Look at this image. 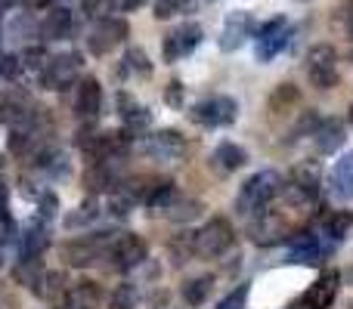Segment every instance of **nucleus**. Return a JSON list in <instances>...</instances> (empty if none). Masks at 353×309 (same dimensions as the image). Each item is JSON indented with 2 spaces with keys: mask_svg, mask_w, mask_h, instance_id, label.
I'll return each instance as SVG.
<instances>
[{
  "mask_svg": "<svg viewBox=\"0 0 353 309\" xmlns=\"http://www.w3.org/2000/svg\"><path fill=\"white\" fill-rule=\"evenodd\" d=\"M282 180L276 170H261V173L248 176L239 189V198H236V211L242 217H254V213H267L270 201L279 195Z\"/></svg>",
  "mask_w": 353,
  "mask_h": 309,
  "instance_id": "obj_1",
  "label": "nucleus"
},
{
  "mask_svg": "<svg viewBox=\"0 0 353 309\" xmlns=\"http://www.w3.org/2000/svg\"><path fill=\"white\" fill-rule=\"evenodd\" d=\"M232 242H236V232H232L230 220L214 217L195 232V254L205 260H217L232 248Z\"/></svg>",
  "mask_w": 353,
  "mask_h": 309,
  "instance_id": "obj_2",
  "label": "nucleus"
},
{
  "mask_svg": "<svg viewBox=\"0 0 353 309\" xmlns=\"http://www.w3.org/2000/svg\"><path fill=\"white\" fill-rule=\"evenodd\" d=\"M189 118L201 127H230L239 118V103L232 96H208L192 105Z\"/></svg>",
  "mask_w": 353,
  "mask_h": 309,
  "instance_id": "obj_3",
  "label": "nucleus"
},
{
  "mask_svg": "<svg viewBox=\"0 0 353 309\" xmlns=\"http://www.w3.org/2000/svg\"><path fill=\"white\" fill-rule=\"evenodd\" d=\"M307 78L316 90H332L338 84V53L329 43H316L307 53Z\"/></svg>",
  "mask_w": 353,
  "mask_h": 309,
  "instance_id": "obj_4",
  "label": "nucleus"
},
{
  "mask_svg": "<svg viewBox=\"0 0 353 309\" xmlns=\"http://www.w3.org/2000/svg\"><path fill=\"white\" fill-rule=\"evenodd\" d=\"M279 192H285L288 204H298V207L316 201V195H319V173H316V167H310V164H301V167H294L288 186H282Z\"/></svg>",
  "mask_w": 353,
  "mask_h": 309,
  "instance_id": "obj_5",
  "label": "nucleus"
},
{
  "mask_svg": "<svg viewBox=\"0 0 353 309\" xmlns=\"http://www.w3.org/2000/svg\"><path fill=\"white\" fill-rule=\"evenodd\" d=\"M81 74V59L74 53L68 56H53V59H47V65H43L41 72V81L47 90H68V87L78 81Z\"/></svg>",
  "mask_w": 353,
  "mask_h": 309,
  "instance_id": "obj_6",
  "label": "nucleus"
},
{
  "mask_svg": "<svg viewBox=\"0 0 353 309\" xmlns=\"http://www.w3.org/2000/svg\"><path fill=\"white\" fill-rule=\"evenodd\" d=\"M288 41H292V25H288L282 16L270 19V22L261 28V34H257V59L273 62L276 56L288 47Z\"/></svg>",
  "mask_w": 353,
  "mask_h": 309,
  "instance_id": "obj_7",
  "label": "nucleus"
},
{
  "mask_svg": "<svg viewBox=\"0 0 353 309\" xmlns=\"http://www.w3.org/2000/svg\"><path fill=\"white\" fill-rule=\"evenodd\" d=\"M128 149H130V134H121V130H103V134L90 136V142L84 146V152L90 155L93 161H118Z\"/></svg>",
  "mask_w": 353,
  "mask_h": 309,
  "instance_id": "obj_8",
  "label": "nucleus"
},
{
  "mask_svg": "<svg viewBox=\"0 0 353 309\" xmlns=\"http://www.w3.org/2000/svg\"><path fill=\"white\" fill-rule=\"evenodd\" d=\"M146 254H149V248L140 235H121L109 244V260H112V266L121 269V273L137 269L143 260H146Z\"/></svg>",
  "mask_w": 353,
  "mask_h": 309,
  "instance_id": "obj_9",
  "label": "nucleus"
},
{
  "mask_svg": "<svg viewBox=\"0 0 353 309\" xmlns=\"http://www.w3.org/2000/svg\"><path fill=\"white\" fill-rule=\"evenodd\" d=\"M201 34H205V31H201V25H195V22H186V25H180V28H174L171 34L165 37V59L168 62L186 59V56L201 43Z\"/></svg>",
  "mask_w": 353,
  "mask_h": 309,
  "instance_id": "obj_10",
  "label": "nucleus"
},
{
  "mask_svg": "<svg viewBox=\"0 0 353 309\" xmlns=\"http://www.w3.org/2000/svg\"><path fill=\"white\" fill-rule=\"evenodd\" d=\"M124 37H128V22H124V19H99L93 34L87 37V47H90V53L103 56V53H109V50H115Z\"/></svg>",
  "mask_w": 353,
  "mask_h": 309,
  "instance_id": "obj_11",
  "label": "nucleus"
},
{
  "mask_svg": "<svg viewBox=\"0 0 353 309\" xmlns=\"http://www.w3.org/2000/svg\"><path fill=\"white\" fill-rule=\"evenodd\" d=\"M146 155L155 161H180L186 155V140H183L176 130H159L146 140Z\"/></svg>",
  "mask_w": 353,
  "mask_h": 309,
  "instance_id": "obj_12",
  "label": "nucleus"
},
{
  "mask_svg": "<svg viewBox=\"0 0 353 309\" xmlns=\"http://www.w3.org/2000/svg\"><path fill=\"white\" fill-rule=\"evenodd\" d=\"M251 34H254V19H251L248 12H242V10L230 12L226 22H223V31H220V50L232 53V50L242 47Z\"/></svg>",
  "mask_w": 353,
  "mask_h": 309,
  "instance_id": "obj_13",
  "label": "nucleus"
},
{
  "mask_svg": "<svg viewBox=\"0 0 353 309\" xmlns=\"http://www.w3.org/2000/svg\"><path fill=\"white\" fill-rule=\"evenodd\" d=\"M338 288H341V275L338 273H323L316 281L310 285V291L301 300V309H329L338 297Z\"/></svg>",
  "mask_w": 353,
  "mask_h": 309,
  "instance_id": "obj_14",
  "label": "nucleus"
},
{
  "mask_svg": "<svg viewBox=\"0 0 353 309\" xmlns=\"http://www.w3.org/2000/svg\"><path fill=\"white\" fill-rule=\"evenodd\" d=\"M62 257H65L72 266H90V263H97L99 257H103V242H99L97 235L68 242L65 248H62Z\"/></svg>",
  "mask_w": 353,
  "mask_h": 309,
  "instance_id": "obj_15",
  "label": "nucleus"
},
{
  "mask_svg": "<svg viewBox=\"0 0 353 309\" xmlns=\"http://www.w3.org/2000/svg\"><path fill=\"white\" fill-rule=\"evenodd\" d=\"M313 140H316V149L323 155H335L338 149L344 146V124L338 121V118H325V121H319V127L313 130Z\"/></svg>",
  "mask_w": 353,
  "mask_h": 309,
  "instance_id": "obj_16",
  "label": "nucleus"
},
{
  "mask_svg": "<svg viewBox=\"0 0 353 309\" xmlns=\"http://www.w3.org/2000/svg\"><path fill=\"white\" fill-rule=\"evenodd\" d=\"M99 109H103V87H99L97 78L81 81L78 87V99H74V111L81 118H97Z\"/></svg>",
  "mask_w": 353,
  "mask_h": 309,
  "instance_id": "obj_17",
  "label": "nucleus"
},
{
  "mask_svg": "<svg viewBox=\"0 0 353 309\" xmlns=\"http://www.w3.org/2000/svg\"><path fill=\"white\" fill-rule=\"evenodd\" d=\"M118 182H121V176H118L112 161H97L84 173V186L93 192H118Z\"/></svg>",
  "mask_w": 353,
  "mask_h": 309,
  "instance_id": "obj_18",
  "label": "nucleus"
},
{
  "mask_svg": "<svg viewBox=\"0 0 353 309\" xmlns=\"http://www.w3.org/2000/svg\"><path fill=\"white\" fill-rule=\"evenodd\" d=\"M332 192L335 198L350 201L353 198V152H344L332 170Z\"/></svg>",
  "mask_w": 353,
  "mask_h": 309,
  "instance_id": "obj_19",
  "label": "nucleus"
},
{
  "mask_svg": "<svg viewBox=\"0 0 353 309\" xmlns=\"http://www.w3.org/2000/svg\"><path fill=\"white\" fill-rule=\"evenodd\" d=\"M31 291H34L41 300H47V303H56V300L65 297L68 281L62 273H41V279L31 285Z\"/></svg>",
  "mask_w": 353,
  "mask_h": 309,
  "instance_id": "obj_20",
  "label": "nucleus"
},
{
  "mask_svg": "<svg viewBox=\"0 0 353 309\" xmlns=\"http://www.w3.org/2000/svg\"><path fill=\"white\" fill-rule=\"evenodd\" d=\"M72 28H74L72 12H68L65 6H59V10H53L47 19H43L41 34L47 37V41H65V37L72 34Z\"/></svg>",
  "mask_w": 353,
  "mask_h": 309,
  "instance_id": "obj_21",
  "label": "nucleus"
},
{
  "mask_svg": "<svg viewBox=\"0 0 353 309\" xmlns=\"http://www.w3.org/2000/svg\"><path fill=\"white\" fill-rule=\"evenodd\" d=\"M65 300H68V306H74V309H93L99 300H103V291H99L97 281L84 279V281H78V285L68 288Z\"/></svg>",
  "mask_w": 353,
  "mask_h": 309,
  "instance_id": "obj_22",
  "label": "nucleus"
},
{
  "mask_svg": "<svg viewBox=\"0 0 353 309\" xmlns=\"http://www.w3.org/2000/svg\"><path fill=\"white\" fill-rule=\"evenodd\" d=\"M325 257L323 244L316 242V235L310 232H301V235L292 238V260L294 263H319Z\"/></svg>",
  "mask_w": 353,
  "mask_h": 309,
  "instance_id": "obj_23",
  "label": "nucleus"
},
{
  "mask_svg": "<svg viewBox=\"0 0 353 309\" xmlns=\"http://www.w3.org/2000/svg\"><path fill=\"white\" fill-rule=\"evenodd\" d=\"M245 161H248V152H245L242 146H236V142H220V146L214 149V164H217L223 173H236L239 167H245Z\"/></svg>",
  "mask_w": 353,
  "mask_h": 309,
  "instance_id": "obj_24",
  "label": "nucleus"
},
{
  "mask_svg": "<svg viewBox=\"0 0 353 309\" xmlns=\"http://www.w3.org/2000/svg\"><path fill=\"white\" fill-rule=\"evenodd\" d=\"M118 103H121L124 124H128L130 130H146L149 124H152V115H149V111L143 109V105H137L130 96H124V93H121V99H118Z\"/></svg>",
  "mask_w": 353,
  "mask_h": 309,
  "instance_id": "obj_25",
  "label": "nucleus"
},
{
  "mask_svg": "<svg viewBox=\"0 0 353 309\" xmlns=\"http://www.w3.org/2000/svg\"><path fill=\"white\" fill-rule=\"evenodd\" d=\"M176 198H180V192H176L174 182H159V186H155V192L149 195V211H152V213H161V217H165V213L171 211V204H174Z\"/></svg>",
  "mask_w": 353,
  "mask_h": 309,
  "instance_id": "obj_26",
  "label": "nucleus"
},
{
  "mask_svg": "<svg viewBox=\"0 0 353 309\" xmlns=\"http://www.w3.org/2000/svg\"><path fill=\"white\" fill-rule=\"evenodd\" d=\"M350 226H353V213L350 211H335L332 217H325L323 229H325V235H329L332 242H341V238L350 232Z\"/></svg>",
  "mask_w": 353,
  "mask_h": 309,
  "instance_id": "obj_27",
  "label": "nucleus"
},
{
  "mask_svg": "<svg viewBox=\"0 0 353 309\" xmlns=\"http://www.w3.org/2000/svg\"><path fill=\"white\" fill-rule=\"evenodd\" d=\"M47 244H50V232L43 229V226H28V232L22 235V254L25 257H37Z\"/></svg>",
  "mask_w": 353,
  "mask_h": 309,
  "instance_id": "obj_28",
  "label": "nucleus"
},
{
  "mask_svg": "<svg viewBox=\"0 0 353 309\" xmlns=\"http://www.w3.org/2000/svg\"><path fill=\"white\" fill-rule=\"evenodd\" d=\"M211 288H214V281L208 279V275H201V279H192V281L183 285V297H186L189 306H201L205 303V297L211 294Z\"/></svg>",
  "mask_w": 353,
  "mask_h": 309,
  "instance_id": "obj_29",
  "label": "nucleus"
},
{
  "mask_svg": "<svg viewBox=\"0 0 353 309\" xmlns=\"http://www.w3.org/2000/svg\"><path fill=\"white\" fill-rule=\"evenodd\" d=\"M41 273H43V269H41V260H37V257H25V254H22V263L12 269V275H16L22 285H34V281L41 279Z\"/></svg>",
  "mask_w": 353,
  "mask_h": 309,
  "instance_id": "obj_30",
  "label": "nucleus"
},
{
  "mask_svg": "<svg viewBox=\"0 0 353 309\" xmlns=\"http://www.w3.org/2000/svg\"><path fill=\"white\" fill-rule=\"evenodd\" d=\"M199 211H201V204H199V201H186V198H183V195H180V198L174 201V204H171V211H168L165 217H168V220H176V223H186V220L199 217Z\"/></svg>",
  "mask_w": 353,
  "mask_h": 309,
  "instance_id": "obj_31",
  "label": "nucleus"
},
{
  "mask_svg": "<svg viewBox=\"0 0 353 309\" xmlns=\"http://www.w3.org/2000/svg\"><path fill=\"white\" fill-rule=\"evenodd\" d=\"M124 62H128V72L140 74V78H149V74H152V65H149L146 50H140V47H137V50H128Z\"/></svg>",
  "mask_w": 353,
  "mask_h": 309,
  "instance_id": "obj_32",
  "label": "nucleus"
},
{
  "mask_svg": "<svg viewBox=\"0 0 353 309\" xmlns=\"http://www.w3.org/2000/svg\"><path fill=\"white\" fill-rule=\"evenodd\" d=\"M137 300H140V294L134 285H118L112 291V309H137Z\"/></svg>",
  "mask_w": 353,
  "mask_h": 309,
  "instance_id": "obj_33",
  "label": "nucleus"
},
{
  "mask_svg": "<svg viewBox=\"0 0 353 309\" xmlns=\"http://www.w3.org/2000/svg\"><path fill=\"white\" fill-rule=\"evenodd\" d=\"M192 10V0H155V19H171Z\"/></svg>",
  "mask_w": 353,
  "mask_h": 309,
  "instance_id": "obj_34",
  "label": "nucleus"
},
{
  "mask_svg": "<svg viewBox=\"0 0 353 309\" xmlns=\"http://www.w3.org/2000/svg\"><path fill=\"white\" fill-rule=\"evenodd\" d=\"M93 220H97V204H93V201H87V204H81L74 213H68L65 226H68V229H81V226L93 223Z\"/></svg>",
  "mask_w": 353,
  "mask_h": 309,
  "instance_id": "obj_35",
  "label": "nucleus"
},
{
  "mask_svg": "<svg viewBox=\"0 0 353 309\" xmlns=\"http://www.w3.org/2000/svg\"><path fill=\"white\" fill-rule=\"evenodd\" d=\"M245 303H248V285H239L236 291L226 294L214 309H245Z\"/></svg>",
  "mask_w": 353,
  "mask_h": 309,
  "instance_id": "obj_36",
  "label": "nucleus"
},
{
  "mask_svg": "<svg viewBox=\"0 0 353 309\" xmlns=\"http://www.w3.org/2000/svg\"><path fill=\"white\" fill-rule=\"evenodd\" d=\"M19 62H22L25 68H31V72H43V65H47V53H43L41 47H28L22 56H19Z\"/></svg>",
  "mask_w": 353,
  "mask_h": 309,
  "instance_id": "obj_37",
  "label": "nucleus"
},
{
  "mask_svg": "<svg viewBox=\"0 0 353 309\" xmlns=\"http://www.w3.org/2000/svg\"><path fill=\"white\" fill-rule=\"evenodd\" d=\"M12 238H16V223H12V217L6 211H0V248L6 242H12Z\"/></svg>",
  "mask_w": 353,
  "mask_h": 309,
  "instance_id": "obj_38",
  "label": "nucleus"
},
{
  "mask_svg": "<svg viewBox=\"0 0 353 309\" xmlns=\"http://www.w3.org/2000/svg\"><path fill=\"white\" fill-rule=\"evenodd\" d=\"M84 10L93 19H105V12L112 10V0H84Z\"/></svg>",
  "mask_w": 353,
  "mask_h": 309,
  "instance_id": "obj_39",
  "label": "nucleus"
},
{
  "mask_svg": "<svg viewBox=\"0 0 353 309\" xmlns=\"http://www.w3.org/2000/svg\"><path fill=\"white\" fill-rule=\"evenodd\" d=\"M19 68H22L19 56H3V59H0V78H16Z\"/></svg>",
  "mask_w": 353,
  "mask_h": 309,
  "instance_id": "obj_40",
  "label": "nucleus"
},
{
  "mask_svg": "<svg viewBox=\"0 0 353 309\" xmlns=\"http://www.w3.org/2000/svg\"><path fill=\"white\" fill-rule=\"evenodd\" d=\"M341 19H344V31H347V37L353 41V0H347V3H344Z\"/></svg>",
  "mask_w": 353,
  "mask_h": 309,
  "instance_id": "obj_41",
  "label": "nucleus"
},
{
  "mask_svg": "<svg viewBox=\"0 0 353 309\" xmlns=\"http://www.w3.org/2000/svg\"><path fill=\"white\" fill-rule=\"evenodd\" d=\"M6 204H10V186L0 180V211H6Z\"/></svg>",
  "mask_w": 353,
  "mask_h": 309,
  "instance_id": "obj_42",
  "label": "nucleus"
},
{
  "mask_svg": "<svg viewBox=\"0 0 353 309\" xmlns=\"http://www.w3.org/2000/svg\"><path fill=\"white\" fill-rule=\"evenodd\" d=\"M22 3L28 6V10H43V6H50L53 0H22Z\"/></svg>",
  "mask_w": 353,
  "mask_h": 309,
  "instance_id": "obj_43",
  "label": "nucleus"
},
{
  "mask_svg": "<svg viewBox=\"0 0 353 309\" xmlns=\"http://www.w3.org/2000/svg\"><path fill=\"white\" fill-rule=\"evenodd\" d=\"M118 3H121V10H140L146 0H118Z\"/></svg>",
  "mask_w": 353,
  "mask_h": 309,
  "instance_id": "obj_44",
  "label": "nucleus"
},
{
  "mask_svg": "<svg viewBox=\"0 0 353 309\" xmlns=\"http://www.w3.org/2000/svg\"><path fill=\"white\" fill-rule=\"evenodd\" d=\"M176 99H180V81L171 84V103H176Z\"/></svg>",
  "mask_w": 353,
  "mask_h": 309,
  "instance_id": "obj_45",
  "label": "nucleus"
},
{
  "mask_svg": "<svg viewBox=\"0 0 353 309\" xmlns=\"http://www.w3.org/2000/svg\"><path fill=\"white\" fill-rule=\"evenodd\" d=\"M0 266H3V248H0Z\"/></svg>",
  "mask_w": 353,
  "mask_h": 309,
  "instance_id": "obj_46",
  "label": "nucleus"
},
{
  "mask_svg": "<svg viewBox=\"0 0 353 309\" xmlns=\"http://www.w3.org/2000/svg\"><path fill=\"white\" fill-rule=\"evenodd\" d=\"M350 124H353V109H350Z\"/></svg>",
  "mask_w": 353,
  "mask_h": 309,
  "instance_id": "obj_47",
  "label": "nucleus"
},
{
  "mask_svg": "<svg viewBox=\"0 0 353 309\" xmlns=\"http://www.w3.org/2000/svg\"><path fill=\"white\" fill-rule=\"evenodd\" d=\"M68 309H74V306H68Z\"/></svg>",
  "mask_w": 353,
  "mask_h": 309,
  "instance_id": "obj_48",
  "label": "nucleus"
}]
</instances>
